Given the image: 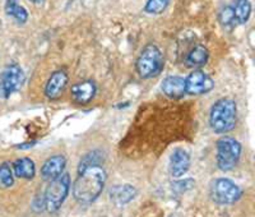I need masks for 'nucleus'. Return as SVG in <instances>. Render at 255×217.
Segmentation results:
<instances>
[{
  "label": "nucleus",
  "instance_id": "obj_1",
  "mask_svg": "<svg viewBox=\"0 0 255 217\" xmlns=\"http://www.w3.org/2000/svg\"><path fill=\"white\" fill-rule=\"evenodd\" d=\"M106 183V173L100 165H90L79 170L73 184V196L79 203H92L99 198Z\"/></svg>",
  "mask_w": 255,
  "mask_h": 217
},
{
  "label": "nucleus",
  "instance_id": "obj_6",
  "mask_svg": "<svg viewBox=\"0 0 255 217\" xmlns=\"http://www.w3.org/2000/svg\"><path fill=\"white\" fill-rule=\"evenodd\" d=\"M241 189L235 183L229 179L221 178L215 180L211 187L212 200L220 205H232L241 198Z\"/></svg>",
  "mask_w": 255,
  "mask_h": 217
},
{
  "label": "nucleus",
  "instance_id": "obj_9",
  "mask_svg": "<svg viewBox=\"0 0 255 217\" xmlns=\"http://www.w3.org/2000/svg\"><path fill=\"white\" fill-rule=\"evenodd\" d=\"M68 84V74L64 70H56L51 74L45 87V95L51 100H55L63 95Z\"/></svg>",
  "mask_w": 255,
  "mask_h": 217
},
{
  "label": "nucleus",
  "instance_id": "obj_5",
  "mask_svg": "<svg viewBox=\"0 0 255 217\" xmlns=\"http://www.w3.org/2000/svg\"><path fill=\"white\" fill-rule=\"evenodd\" d=\"M241 145L232 137H222L217 142V165L222 171H230L238 165Z\"/></svg>",
  "mask_w": 255,
  "mask_h": 217
},
{
  "label": "nucleus",
  "instance_id": "obj_11",
  "mask_svg": "<svg viewBox=\"0 0 255 217\" xmlns=\"http://www.w3.org/2000/svg\"><path fill=\"white\" fill-rule=\"evenodd\" d=\"M162 91L170 99H181L185 92V79L179 75H170L162 81Z\"/></svg>",
  "mask_w": 255,
  "mask_h": 217
},
{
  "label": "nucleus",
  "instance_id": "obj_13",
  "mask_svg": "<svg viewBox=\"0 0 255 217\" xmlns=\"http://www.w3.org/2000/svg\"><path fill=\"white\" fill-rule=\"evenodd\" d=\"M96 84L92 81H83L72 87V97L78 104H87L95 97Z\"/></svg>",
  "mask_w": 255,
  "mask_h": 217
},
{
  "label": "nucleus",
  "instance_id": "obj_21",
  "mask_svg": "<svg viewBox=\"0 0 255 217\" xmlns=\"http://www.w3.org/2000/svg\"><path fill=\"white\" fill-rule=\"evenodd\" d=\"M0 184L5 187V188H9V187H12L14 184L13 171L6 162L0 165Z\"/></svg>",
  "mask_w": 255,
  "mask_h": 217
},
{
  "label": "nucleus",
  "instance_id": "obj_14",
  "mask_svg": "<svg viewBox=\"0 0 255 217\" xmlns=\"http://www.w3.org/2000/svg\"><path fill=\"white\" fill-rule=\"evenodd\" d=\"M136 196V189L133 186L124 184V186H115L110 191V198L116 205L123 206L133 201Z\"/></svg>",
  "mask_w": 255,
  "mask_h": 217
},
{
  "label": "nucleus",
  "instance_id": "obj_10",
  "mask_svg": "<svg viewBox=\"0 0 255 217\" xmlns=\"http://www.w3.org/2000/svg\"><path fill=\"white\" fill-rule=\"evenodd\" d=\"M190 168V156L183 148H176L170 159V171L174 178H181Z\"/></svg>",
  "mask_w": 255,
  "mask_h": 217
},
{
  "label": "nucleus",
  "instance_id": "obj_8",
  "mask_svg": "<svg viewBox=\"0 0 255 217\" xmlns=\"http://www.w3.org/2000/svg\"><path fill=\"white\" fill-rule=\"evenodd\" d=\"M215 87V82L203 70H194L189 74L185 79V92L186 95L197 96L209 92Z\"/></svg>",
  "mask_w": 255,
  "mask_h": 217
},
{
  "label": "nucleus",
  "instance_id": "obj_3",
  "mask_svg": "<svg viewBox=\"0 0 255 217\" xmlns=\"http://www.w3.org/2000/svg\"><path fill=\"white\" fill-rule=\"evenodd\" d=\"M135 68L143 79L153 78L158 75L163 68V56L161 50L152 43L147 45L136 59Z\"/></svg>",
  "mask_w": 255,
  "mask_h": 217
},
{
  "label": "nucleus",
  "instance_id": "obj_15",
  "mask_svg": "<svg viewBox=\"0 0 255 217\" xmlns=\"http://www.w3.org/2000/svg\"><path fill=\"white\" fill-rule=\"evenodd\" d=\"M209 59V52L203 45H197L189 51L185 58V63L190 68H200L206 65Z\"/></svg>",
  "mask_w": 255,
  "mask_h": 217
},
{
  "label": "nucleus",
  "instance_id": "obj_4",
  "mask_svg": "<svg viewBox=\"0 0 255 217\" xmlns=\"http://www.w3.org/2000/svg\"><path fill=\"white\" fill-rule=\"evenodd\" d=\"M70 188L69 174H61L55 179L50 180L49 187L45 192V207L49 212H55L60 209Z\"/></svg>",
  "mask_w": 255,
  "mask_h": 217
},
{
  "label": "nucleus",
  "instance_id": "obj_16",
  "mask_svg": "<svg viewBox=\"0 0 255 217\" xmlns=\"http://www.w3.org/2000/svg\"><path fill=\"white\" fill-rule=\"evenodd\" d=\"M13 169H14L15 177L22 178V179H33L36 174L35 162L28 157H22V159L17 160L13 164Z\"/></svg>",
  "mask_w": 255,
  "mask_h": 217
},
{
  "label": "nucleus",
  "instance_id": "obj_2",
  "mask_svg": "<svg viewBox=\"0 0 255 217\" xmlns=\"http://www.w3.org/2000/svg\"><path fill=\"white\" fill-rule=\"evenodd\" d=\"M238 107L232 99H221L213 105L209 114V125L216 133L225 134L231 132L236 125Z\"/></svg>",
  "mask_w": 255,
  "mask_h": 217
},
{
  "label": "nucleus",
  "instance_id": "obj_17",
  "mask_svg": "<svg viewBox=\"0 0 255 217\" xmlns=\"http://www.w3.org/2000/svg\"><path fill=\"white\" fill-rule=\"evenodd\" d=\"M5 13L9 17L14 18L19 24L26 23L27 19H28V12L24 6L18 3V0H6Z\"/></svg>",
  "mask_w": 255,
  "mask_h": 217
},
{
  "label": "nucleus",
  "instance_id": "obj_12",
  "mask_svg": "<svg viewBox=\"0 0 255 217\" xmlns=\"http://www.w3.org/2000/svg\"><path fill=\"white\" fill-rule=\"evenodd\" d=\"M65 164H67V160L63 155H55V156L50 157L45 161L44 166L41 169V175L45 180L55 179L63 174Z\"/></svg>",
  "mask_w": 255,
  "mask_h": 217
},
{
  "label": "nucleus",
  "instance_id": "obj_18",
  "mask_svg": "<svg viewBox=\"0 0 255 217\" xmlns=\"http://www.w3.org/2000/svg\"><path fill=\"white\" fill-rule=\"evenodd\" d=\"M234 12H235L236 23H247L252 14V4L249 0H238L234 6Z\"/></svg>",
  "mask_w": 255,
  "mask_h": 217
},
{
  "label": "nucleus",
  "instance_id": "obj_19",
  "mask_svg": "<svg viewBox=\"0 0 255 217\" xmlns=\"http://www.w3.org/2000/svg\"><path fill=\"white\" fill-rule=\"evenodd\" d=\"M218 20L223 27L226 28H231V27L235 26L236 18H235V12H234V6L227 5L223 6L221 9L220 14H218Z\"/></svg>",
  "mask_w": 255,
  "mask_h": 217
},
{
  "label": "nucleus",
  "instance_id": "obj_7",
  "mask_svg": "<svg viewBox=\"0 0 255 217\" xmlns=\"http://www.w3.org/2000/svg\"><path fill=\"white\" fill-rule=\"evenodd\" d=\"M24 82V73L17 64H10L3 70L0 75V95L9 97L17 92Z\"/></svg>",
  "mask_w": 255,
  "mask_h": 217
},
{
  "label": "nucleus",
  "instance_id": "obj_20",
  "mask_svg": "<svg viewBox=\"0 0 255 217\" xmlns=\"http://www.w3.org/2000/svg\"><path fill=\"white\" fill-rule=\"evenodd\" d=\"M170 0H148L144 10L148 14H161L167 8Z\"/></svg>",
  "mask_w": 255,
  "mask_h": 217
},
{
  "label": "nucleus",
  "instance_id": "obj_22",
  "mask_svg": "<svg viewBox=\"0 0 255 217\" xmlns=\"http://www.w3.org/2000/svg\"><path fill=\"white\" fill-rule=\"evenodd\" d=\"M29 1H32V3H35V4H41L44 0H29Z\"/></svg>",
  "mask_w": 255,
  "mask_h": 217
}]
</instances>
